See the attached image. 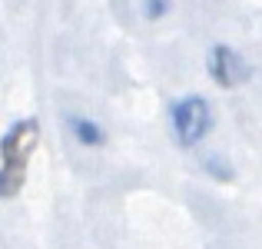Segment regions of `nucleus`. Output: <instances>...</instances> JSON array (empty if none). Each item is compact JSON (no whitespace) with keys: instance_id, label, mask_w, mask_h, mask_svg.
<instances>
[{"instance_id":"f257e3e1","label":"nucleus","mask_w":262,"mask_h":249,"mask_svg":"<svg viewBox=\"0 0 262 249\" xmlns=\"http://www.w3.org/2000/svg\"><path fill=\"white\" fill-rule=\"evenodd\" d=\"M40 147V120L24 116L0 136V199H13L27 183V166Z\"/></svg>"},{"instance_id":"f03ea898","label":"nucleus","mask_w":262,"mask_h":249,"mask_svg":"<svg viewBox=\"0 0 262 249\" xmlns=\"http://www.w3.org/2000/svg\"><path fill=\"white\" fill-rule=\"evenodd\" d=\"M212 127V110L203 96L189 93L183 100L173 103V133L179 140V147H196Z\"/></svg>"},{"instance_id":"7ed1b4c3","label":"nucleus","mask_w":262,"mask_h":249,"mask_svg":"<svg viewBox=\"0 0 262 249\" xmlns=\"http://www.w3.org/2000/svg\"><path fill=\"white\" fill-rule=\"evenodd\" d=\"M209 77L219 83V87H239V83L249 80V64L239 57L232 47L226 44H216L209 50Z\"/></svg>"},{"instance_id":"20e7f679","label":"nucleus","mask_w":262,"mask_h":249,"mask_svg":"<svg viewBox=\"0 0 262 249\" xmlns=\"http://www.w3.org/2000/svg\"><path fill=\"white\" fill-rule=\"evenodd\" d=\"M67 127H70L73 140L80 143V147H103L106 143V133H103V127L96 120H86V116H67Z\"/></svg>"},{"instance_id":"39448f33","label":"nucleus","mask_w":262,"mask_h":249,"mask_svg":"<svg viewBox=\"0 0 262 249\" xmlns=\"http://www.w3.org/2000/svg\"><path fill=\"white\" fill-rule=\"evenodd\" d=\"M166 10H169V0H143V13L149 20H160Z\"/></svg>"}]
</instances>
